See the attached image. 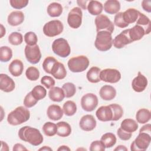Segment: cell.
Returning <instances> with one entry per match:
<instances>
[{"mask_svg": "<svg viewBox=\"0 0 151 151\" xmlns=\"http://www.w3.org/2000/svg\"><path fill=\"white\" fill-rule=\"evenodd\" d=\"M29 1L28 0H10L11 6L14 9H20L25 8L28 5Z\"/></svg>", "mask_w": 151, "mask_h": 151, "instance_id": "cell-47", "label": "cell"}, {"mask_svg": "<svg viewBox=\"0 0 151 151\" xmlns=\"http://www.w3.org/2000/svg\"><path fill=\"white\" fill-rule=\"evenodd\" d=\"M120 9V3L117 0H108L104 4V10L109 14H115Z\"/></svg>", "mask_w": 151, "mask_h": 151, "instance_id": "cell-25", "label": "cell"}, {"mask_svg": "<svg viewBox=\"0 0 151 151\" xmlns=\"http://www.w3.org/2000/svg\"><path fill=\"white\" fill-rule=\"evenodd\" d=\"M132 42H133L129 37V29L122 31L113 40V44L114 47L118 49L122 48L125 45Z\"/></svg>", "mask_w": 151, "mask_h": 151, "instance_id": "cell-13", "label": "cell"}, {"mask_svg": "<svg viewBox=\"0 0 151 151\" xmlns=\"http://www.w3.org/2000/svg\"><path fill=\"white\" fill-rule=\"evenodd\" d=\"M1 38H2L5 34V32H6V31H5V28L4 27V26L1 24Z\"/></svg>", "mask_w": 151, "mask_h": 151, "instance_id": "cell-57", "label": "cell"}, {"mask_svg": "<svg viewBox=\"0 0 151 151\" xmlns=\"http://www.w3.org/2000/svg\"><path fill=\"white\" fill-rule=\"evenodd\" d=\"M147 86V79L140 71L137 76L132 80V87L133 90L137 93L143 91Z\"/></svg>", "mask_w": 151, "mask_h": 151, "instance_id": "cell-14", "label": "cell"}, {"mask_svg": "<svg viewBox=\"0 0 151 151\" xmlns=\"http://www.w3.org/2000/svg\"><path fill=\"white\" fill-rule=\"evenodd\" d=\"M18 134L21 140L28 142L34 146L41 145L44 140L40 130L31 126H25L21 127Z\"/></svg>", "mask_w": 151, "mask_h": 151, "instance_id": "cell-1", "label": "cell"}, {"mask_svg": "<svg viewBox=\"0 0 151 151\" xmlns=\"http://www.w3.org/2000/svg\"><path fill=\"white\" fill-rule=\"evenodd\" d=\"M1 149H2L3 147H5V150H9V148H8V145L4 142V141H1Z\"/></svg>", "mask_w": 151, "mask_h": 151, "instance_id": "cell-58", "label": "cell"}, {"mask_svg": "<svg viewBox=\"0 0 151 151\" xmlns=\"http://www.w3.org/2000/svg\"><path fill=\"white\" fill-rule=\"evenodd\" d=\"M113 112L112 121H117L119 120L123 115V110L121 106L118 104H111L109 105Z\"/></svg>", "mask_w": 151, "mask_h": 151, "instance_id": "cell-39", "label": "cell"}, {"mask_svg": "<svg viewBox=\"0 0 151 151\" xmlns=\"http://www.w3.org/2000/svg\"><path fill=\"white\" fill-rule=\"evenodd\" d=\"M24 21V14L22 11H14L8 16V23L11 26H18Z\"/></svg>", "mask_w": 151, "mask_h": 151, "instance_id": "cell-21", "label": "cell"}, {"mask_svg": "<svg viewBox=\"0 0 151 151\" xmlns=\"http://www.w3.org/2000/svg\"><path fill=\"white\" fill-rule=\"evenodd\" d=\"M25 76L29 80L36 81L40 77V71L36 67L31 66L27 69Z\"/></svg>", "mask_w": 151, "mask_h": 151, "instance_id": "cell-43", "label": "cell"}, {"mask_svg": "<svg viewBox=\"0 0 151 151\" xmlns=\"http://www.w3.org/2000/svg\"><path fill=\"white\" fill-rule=\"evenodd\" d=\"M8 41L13 45H20L23 41L22 35L20 32H13L9 35Z\"/></svg>", "mask_w": 151, "mask_h": 151, "instance_id": "cell-41", "label": "cell"}, {"mask_svg": "<svg viewBox=\"0 0 151 151\" xmlns=\"http://www.w3.org/2000/svg\"><path fill=\"white\" fill-rule=\"evenodd\" d=\"M62 89L64 91L65 97L67 98L73 97L76 92V86L72 83H64L62 86Z\"/></svg>", "mask_w": 151, "mask_h": 151, "instance_id": "cell-40", "label": "cell"}, {"mask_svg": "<svg viewBox=\"0 0 151 151\" xmlns=\"http://www.w3.org/2000/svg\"><path fill=\"white\" fill-rule=\"evenodd\" d=\"M56 124L57 127V134L58 136L63 137L70 136L71 133V127L68 123L65 122H60Z\"/></svg>", "mask_w": 151, "mask_h": 151, "instance_id": "cell-31", "label": "cell"}, {"mask_svg": "<svg viewBox=\"0 0 151 151\" xmlns=\"http://www.w3.org/2000/svg\"><path fill=\"white\" fill-rule=\"evenodd\" d=\"M57 61H58L53 57L48 56V57H46L42 63L43 70L45 71V73L50 74L51 70L53 65Z\"/></svg>", "mask_w": 151, "mask_h": 151, "instance_id": "cell-42", "label": "cell"}, {"mask_svg": "<svg viewBox=\"0 0 151 151\" xmlns=\"http://www.w3.org/2000/svg\"><path fill=\"white\" fill-rule=\"evenodd\" d=\"M83 12L80 8L74 7L71 9L68 14L67 23L68 25L74 29L78 28L82 23Z\"/></svg>", "mask_w": 151, "mask_h": 151, "instance_id": "cell-9", "label": "cell"}, {"mask_svg": "<svg viewBox=\"0 0 151 151\" xmlns=\"http://www.w3.org/2000/svg\"><path fill=\"white\" fill-rule=\"evenodd\" d=\"M57 150H58V151H60V150H70V149L67 146L63 145V146H61L60 147H58L57 149Z\"/></svg>", "mask_w": 151, "mask_h": 151, "instance_id": "cell-56", "label": "cell"}, {"mask_svg": "<svg viewBox=\"0 0 151 151\" xmlns=\"http://www.w3.org/2000/svg\"><path fill=\"white\" fill-rule=\"evenodd\" d=\"M88 1H77V3L79 6H80L83 9H86L87 8V3L88 2Z\"/></svg>", "mask_w": 151, "mask_h": 151, "instance_id": "cell-54", "label": "cell"}, {"mask_svg": "<svg viewBox=\"0 0 151 151\" xmlns=\"http://www.w3.org/2000/svg\"><path fill=\"white\" fill-rule=\"evenodd\" d=\"M101 70L97 67H92L87 71L86 77L88 81L92 83H97L100 81V73Z\"/></svg>", "mask_w": 151, "mask_h": 151, "instance_id": "cell-32", "label": "cell"}, {"mask_svg": "<svg viewBox=\"0 0 151 151\" xmlns=\"http://www.w3.org/2000/svg\"><path fill=\"white\" fill-rule=\"evenodd\" d=\"M41 83L44 85L47 88H51L55 85V80L51 76H45L41 79Z\"/></svg>", "mask_w": 151, "mask_h": 151, "instance_id": "cell-48", "label": "cell"}, {"mask_svg": "<svg viewBox=\"0 0 151 151\" xmlns=\"http://www.w3.org/2000/svg\"><path fill=\"white\" fill-rule=\"evenodd\" d=\"M47 114L50 119L57 121L62 118L64 112L60 106L57 104H51L48 107Z\"/></svg>", "mask_w": 151, "mask_h": 151, "instance_id": "cell-18", "label": "cell"}, {"mask_svg": "<svg viewBox=\"0 0 151 151\" xmlns=\"http://www.w3.org/2000/svg\"><path fill=\"white\" fill-rule=\"evenodd\" d=\"M112 45L113 38L111 33L106 31L97 32L94 45L99 51H107L111 48Z\"/></svg>", "mask_w": 151, "mask_h": 151, "instance_id": "cell-3", "label": "cell"}, {"mask_svg": "<svg viewBox=\"0 0 151 151\" xmlns=\"http://www.w3.org/2000/svg\"><path fill=\"white\" fill-rule=\"evenodd\" d=\"M64 29V25L60 20H52L47 22L43 27L44 35L53 37L60 35Z\"/></svg>", "mask_w": 151, "mask_h": 151, "instance_id": "cell-7", "label": "cell"}, {"mask_svg": "<svg viewBox=\"0 0 151 151\" xmlns=\"http://www.w3.org/2000/svg\"><path fill=\"white\" fill-rule=\"evenodd\" d=\"M12 150L14 151H18V150H27V149L24 147L22 144L21 143H16L14 145Z\"/></svg>", "mask_w": 151, "mask_h": 151, "instance_id": "cell-52", "label": "cell"}, {"mask_svg": "<svg viewBox=\"0 0 151 151\" xmlns=\"http://www.w3.org/2000/svg\"><path fill=\"white\" fill-rule=\"evenodd\" d=\"M24 52L26 59L32 64L38 63L41 58V51L37 44L32 46L27 45L25 47Z\"/></svg>", "mask_w": 151, "mask_h": 151, "instance_id": "cell-10", "label": "cell"}, {"mask_svg": "<svg viewBox=\"0 0 151 151\" xmlns=\"http://www.w3.org/2000/svg\"><path fill=\"white\" fill-rule=\"evenodd\" d=\"M139 13V11L135 8H129L123 12V18L126 24H133L137 21Z\"/></svg>", "mask_w": 151, "mask_h": 151, "instance_id": "cell-24", "label": "cell"}, {"mask_svg": "<svg viewBox=\"0 0 151 151\" xmlns=\"http://www.w3.org/2000/svg\"><path fill=\"white\" fill-rule=\"evenodd\" d=\"M150 129H151V125L150 124H146L141 127L139 132H146V133H151Z\"/></svg>", "mask_w": 151, "mask_h": 151, "instance_id": "cell-53", "label": "cell"}, {"mask_svg": "<svg viewBox=\"0 0 151 151\" xmlns=\"http://www.w3.org/2000/svg\"><path fill=\"white\" fill-rule=\"evenodd\" d=\"M88 12L92 15H99L103 11V4L97 1H90L87 5Z\"/></svg>", "mask_w": 151, "mask_h": 151, "instance_id": "cell-28", "label": "cell"}, {"mask_svg": "<svg viewBox=\"0 0 151 151\" xmlns=\"http://www.w3.org/2000/svg\"><path fill=\"white\" fill-rule=\"evenodd\" d=\"M100 140L106 148H110L116 144L117 139L114 134L112 133H106L102 135Z\"/></svg>", "mask_w": 151, "mask_h": 151, "instance_id": "cell-34", "label": "cell"}, {"mask_svg": "<svg viewBox=\"0 0 151 151\" xmlns=\"http://www.w3.org/2000/svg\"><path fill=\"white\" fill-rule=\"evenodd\" d=\"M48 97L50 100L55 102H61L65 97L63 90L58 87H52L48 91Z\"/></svg>", "mask_w": 151, "mask_h": 151, "instance_id": "cell-23", "label": "cell"}, {"mask_svg": "<svg viewBox=\"0 0 151 151\" xmlns=\"http://www.w3.org/2000/svg\"><path fill=\"white\" fill-rule=\"evenodd\" d=\"M63 11L62 5L58 2H52L47 6V11L49 16L51 17H60Z\"/></svg>", "mask_w": 151, "mask_h": 151, "instance_id": "cell-30", "label": "cell"}, {"mask_svg": "<svg viewBox=\"0 0 151 151\" xmlns=\"http://www.w3.org/2000/svg\"><path fill=\"white\" fill-rule=\"evenodd\" d=\"M15 87L14 81L7 74H0V89L6 93L12 91Z\"/></svg>", "mask_w": 151, "mask_h": 151, "instance_id": "cell-16", "label": "cell"}, {"mask_svg": "<svg viewBox=\"0 0 151 151\" xmlns=\"http://www.w3.org/2000/svg\"><path fill=\"white\" fill-rule=\"evenodd\" d=\"M64 113L67 116H73L77 111L76 104L71 100L65 101L63 106Z\"/></svg>", "mask_w": 151, "mask_h": 151, "instance_id": "cell-35", "label": "cell"}, {"mask_svg": "<svg viewBox=\"0 0 151 151\" xmlns=\"http://www.w3.org/2000/svg\"><path fill=\"white\" fill-rule=\"evenodd\" d=\"M52 50L56 55L62 58L68 57L71 52V48L68 41L63 38L56 39L53 41Z\"/></svg>", "mask_w": 151, "mask_h": 151, "instance_id": "cell-6", "label": "cell"}, {"mask_svg": "<svg viewBox=\"0 0 151 151\" xmlns=\"http://www.w3.org/2000/svg\"><path fill=\"white\" fill-rule=\"evenodd\" d=\"M99 103L98 98L93 93H87L81 99V106L86 111H92L97 106Z\"/></svg>", "mask_w": 151, "mask_h": 151, "instance_id": "cell-12", "label": "cell"}, {"mask_svg": "<svg viewBox=\"0 0 151 151\" xmlns=\"http://www.w3.org/2000/svg\"><path fill=\"white\" fill-rule=\"evenodd\" d=\"M29 117V110L24 106H19L8 114L7 121L12 126H17L26 122Z\"/></svg>", "mask_w": 151, "mask_h": 151, "instance_id": "cell-2", "label": "cell"}, {"mask_svg": "<svg viewBox=\"0 0 151 151\" xmlns=\"http://www.w3.org/2000/svg\"><path fill=\"white\" fill-rule=\"evenodd\" d=\"M8 70L10 73L14 77L21 76L24 70V64L21 60L19 59L14 60L9 64Z\"/></svg>", "mask_w": 151, "mask_h": 151, "instance_id": "cell-22", "label": "cell"}, {"mask_svg": "<svg viewBox=\"0 0 151 151\" xmlns=\"http://www.w3.org/2000/svg\"><path fill=\"white\" fill-rule=\"evenodd\" d=\"M114 24L120 28H126L129 24H126L123 18V12H119L116 14L114 18Z\"/></svg>", "mask_w": 151, "mask_h": 151, "instance_id": "cell-46", "label": "cell"}, {"mask_svg": "<svg viewBox=\"0 0 151 151\" xmlns=\"http://www.w3.org/2000/svg\"><path fill=\"white\" fill-rule=\"evenodd\" d=\"M50 74L57 80L64 79L67 75V71L64 65L58 61L56 62L51 70Z\"/></svg>", "mask_w": 151, "mask_h": 151, "instance_id": "cell-19", "label": "cell"}, {"mask_svg": "<svg viewBox=\"0 0 151 151\" xmlns=\"http://www.w3.org/2000/svg\"><path fill=\"white\" fill-rule=\"evenodd\" d=\"M42 129L45 135L47 136H53L57 134V124L51 122L45 123Z\"/></svg>", "mask_w": 151, "mask_h": 151, "instance_id": "cell-36", "label": "cell"}, {"mask_svg": "<svg viewBox=\"0 0 151 151\" xmlns=\"http://www.w3.org/2000/svg\"><path fill=\"white\" fill-rule=\"evenodd\" d=\"M138 126L137 123L132 119H126L123 120L120 124V127L123 130L132 133L137 130Z\"/></svg>", "mask_w": 151, "mask_h": 151, "instance_id": "cell-29", "label": "cell"}, {"mask_svg": "<svg viewBox=\"0 0 151 151\" xmlns=\"http://www.w3.org/2000/svg\"><path fill=\"white\" fill-rule=\"evenodd\" d=\"M151 118L150 111L147 109H140L136 114V119L137 122L141 124L147 123Z\"/></svg>", "mask_w": 151, "mask_h": 151, "instance_id": "cell-33", "label": "cell"}, {"mask_svg": "<svg viewBox=\"0 0 151 151\" xmlns=\"http://www.w3.org/2000/svg\"><path fill=\"white\" fill-rule=\"evenodd\" d=\"M90 61L85 55H78L69 59L67 63L69 70L73 73H81L88 67Z\"/></svg>", "mask_w": 151, "mask_h": 151, "instance_id": "cell-4", "label": "cell"}, {"mask_svg": "<svg viewBox=\"0 0 151 151\" xmlns=\"http://www.w3.org/2000/svg\"><path fill=\"white\" fill-rule=\"evenodd\" d=\"M100 97L104 100H111L116 96V90L114 87L110 85H104L99 91Z\"/></svg>", "mask_w": 151, "mask_h": 151, "instance_id": "cell-20", "label": "cell"}, {"mask_svg": "<svg viewBox=\"0 0 151 151\" xmlns=\"http://www.w3.org/2000/svg\"><path fill=\"white\" fill-rule=\"evenodd\" d=\"M31 92L32 96L38 100L43 99L47 95V90L41 85L35 86Z\"/></svg>", "mask_w": 151, "mask_h": 151, "instance_id": "cell-38", "label": "cell"}, {"mask_svg": "<svg viewBox=\"0 0 151 151\" xmlns=\"http://www.w3.org/2000/svg\"><path fill=\"white\" fill-rule=\"evenodd\" d=\"M136 25H138L142 27L144 29L145 31V35L149 34L150 32V30H151L150 20L146 15H145L143 13H141L140 12H139V16L136 21Z\"/></svg>", "mask_w": 151, "mask_h": 151, "instance_id": "cell-27", "label": "cell"}, {"mask_svg": "<svg viewBox=\"0 0 151 151\" xmlns=\"http://www.w3.org/2000/svg\"><path fill=\"white\" fill-rule=\"evenodd\" d=\"M114 151H119V150H121V151H123V150H125V151H127V148L124 146V145H119L117 147H116L114 149Z\"/></svg>", "mask_w": 151, "mask_h": 151, "instance_id": "cell-55", "label": "cell"}, {"mask_svg": "<svg viewBox=\"0 0 151 151\" xmlns=\"http://www.w3.org/2000/svg\"><path fill=\"white\" fill-rule=\"evenodd\" d=\"M38 150H51H51H52V149L51 147H48V146H44L42 147L39 149Z\"/></svg>", "mask_w": 151, "mask_h": 151, "instance_id": "cell-59", "label": "cell"}, {"mask_svg": "<svg viewBox=\"0 0 151 151\" xmlns=\"http://www.w3.org/2000/svg\"><path fill=\"white\" fill-rule=\"evenodd\" d=\"M100 80L109 83H117L121 78L120 71L114 68H106L101 70L100 73Z\"/></svg>", "mask_w": 151, "mask_h": 151, "instance_id": "cell-11", "label": "cell"}, {"mask_svg": "<svg viewBox=\"0 0 151 151\" xmlns=\"http://www.w3.org/2000/svg\"><path fill=\"white\" fill-rule=\"evenodd\" d=\"M129 34L132 42H134L142 39L145 35V31L142 27L135 25L133 27L129 29Z\"/></svg>", "mask_w": 151, "mask_h": 151, "instance_id": "cell-26", "label": "cell"}, {"mask_svg": "<svg viewBox=\"0 0 151 151\" xmlns=\"http://www.w3.org/2000/svg\"><path fill=\"white\" fill-rule=\"evenodd\" d=\"M142 8L147 12H151V1L143 0L142 2Z\"/></svg>", "mask_w": 151, "mask_h": 151, "instance_id": "cell-51", "label": "cell"}, {"mask_svg": "<svg viewBox=\"0 0 151 151\" xmlns=\"http://www.w3.org/2000/svg\"><path fill=\"white\" fill-rule=\"evenodd\" d=\"M38 100H37L32 94L30 91L28 93L25 97L24 99V105L27 108H31L34 106L38 102Z\"/></svg>", "mask_w": 151, "mask_h": 151, "instance_id": "cell-45", "label": "cell"}, {"mask_svg": "<svg viewBox=\"0 0 151 151\" xmlns=\"http://www.w3.org/2000/svg\"><path fill=\"white\" fill-rule=\"evenodd\" d=\"M105 146L101 140L93 141L90 146L91 151H104Z\"/></svg>", "mask_w": 151, "mask_h": 151, "instance_id": "cell-49", "label": "cell"}, {"mask_svg": "<svg viewBox=\"0 0 151 151\" xmlns=\"http://www.w3.org/2000/svg\"><path fill=\"white\" fill-rule=\"evenodd\" d=\"M151 141L150 133L139 132V134L132 143L130 150L132 151H145L149 146Z\"/></svg>", "mask_w": 151, "mask_h": 151, "instance_id": "cell-5", "label": "cell"}, {"mask_svg": "<svg viewBox=\"0 0 151 151\" xmlns=\"http://www.w3.org/2000/svg\"><path fill=\"white\" fill-rule=\"evenodd\" d=\"M97 122L93 116L86 114L83 116L79 122L80 127L84 131L89 132L94 130L96 127Z\"/></svg>", "mask_w": 151, "mask_h": 151, "instance_id": "cell-15", "label": "cell"}, {"mask_svg": "<svg viewBox=\"0 0 151 151\" xmlns=\"http://www.w3.org/2000/svg\"><path fill=\"white\" fill-rule=\"evenodd\" d=\"M97 119L101 122L112 121L113 112L110 106H102L96 112Z\"/></svg>", "mask_w": 151, "mask_h": 151, "instance_id": "cell-17", "label": "cell"}, {"mask_svg": "<svg viewBox=\"0 0 151 151\" xmlns=\"http://www.w3.org/2000/svg\"><path fill=\"white\" fill-rule=\"evenodd\" d=\"M12 57V51L8 46H2L0 48V60L2 62H8Z\"/></svg>", "mask_w": 151, "mask_h": 151, "instance_id": "cell-37", "label": "cell"}, {"mask_svg": "<svg viewBox=\"0 0 151 151\" xmlns=\"http://www.w3.org/2000/svg\"><path fill=\"white\" fill-rule=\"evenodd\" d=\"M25 42L28 45H36L38 41V38L37 35L34 32H27L24 35Z\"/></svg>", "mask_w": 151, "mask_h": 151, "instance_id": "cell-44", "label": "cell"}, {"mask_svg": "<svg viewBox=\"0 0 151 151\" xmlns=\"http://www.w3.org/2000/svg\"><path fill=\"white\" fill-rule=\"evenodd\" d=\"M118 137L122 140H129L132 135V133H129L123 130L121 127H119L117 132Z\"/></svg>", "mask_w": 151, "mask_h": 151, "instance_id": "cell-50", "label": "cell"}, {"mask_svg": "<svg viewBox=\"0 0 151 151\" xmlns=\"http://www.w3.org/2000/svg\"><path fill=\"white\" fill-rule=\"evenodd\" d=\"M97 32L100 31H106L111 34L114 31V24L110 20L107 16L100 14L96 17L94 20Z\"/></svg>", "mask_w": 151, "mask_h": 151, "instance_id": "cell-8", "label": "cell"}]
</instances>
